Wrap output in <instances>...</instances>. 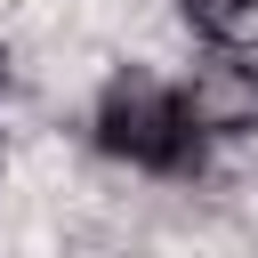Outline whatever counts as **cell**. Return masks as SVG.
Here are the masks:
<instances>
[{
    "label": "cell",
    "instance_id": "3957f363",
    "mask_svg": "<svg viewBox=\"0 0 258 258\" xmlns=\"http://www.w3.org/2000/svg\"><path fill=\"white\" fill-rule=\"evenodd\" d=\"M177 16H185L210 48H250V40H258V0H177Z\"/></svg>",
    "mask_w": 258,
    "mask_h": 258
},
{
    "label": "cell",
    "instance_id": "6da1fadb",
    "mask_svg": "<svg viewBox=\"0 0 258 258\" xmlns=\"http://www.w3.org/2000/svg\"><path fill=\"white\" fill-rule=\"evenodd\" d=\"M97 153L129 161V169H153V177H194L202 169V129L185 121V97L137 64H121L105 89H97Z\"/></svg>",
    "mask_w": 258,
    "mask_h": 258
},
{
    "label": "cell",
    "instance_id": "5b68a950",
    "mask_svg": "<svg viewBox=\"0 0 258 258\" xmlns=\"http://www.w3.org/2000/svg\"><path fill=\"white\" fill-rule=\"evenodd\" d=\"M0 161H8V145H0Z\"/></svg>",
    "mask_w": 258,
    "mask_h": 258
},
{
    "label": "cell",
    "instance_id": "277c9868",
    "mask_svg": "<svg viewBox=\"0 0 258 258\" xmlns=\"http://www.w3.org/2000/svg\"><path fill=\"white\" fill-rule=\"evenodd\" d=\"M0 73H8V56H0Z\"/></svg>",
    "mask_w": 258,
    "mask_h": 258
},
{
    "label": "cell",
    "instance_id": "7a4b0ae2",
    "mask_svg": "<svg viewBox=\"0 0 258 258\" xmlns=\"http://www.w3.org/2000/svg\"><path fill=\"white\" fill-rule=\"evenodd\" d=\"M185 121L202 129V145L218 137H250L258 129V64H242V48H218V56H202L194 73H185Z\"/></svg>",
    "mask_w": 258,
    "mask_h": 258
}]
</instances>
